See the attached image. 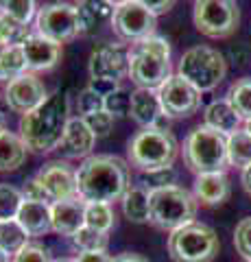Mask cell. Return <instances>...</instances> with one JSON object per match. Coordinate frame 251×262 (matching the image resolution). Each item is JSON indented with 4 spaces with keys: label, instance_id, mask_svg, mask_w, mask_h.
<instances>
[{
    "label": "cell",
    "instance_id": "cell-18",
    "mask_svg": "<svg viewBox=\"0 0 251 262\" xmlns=\"http://www.w3.org/2000/svg\"><path fill=\"white\" fill-rule=\"evenodd\" d=\"M94 142H96V136L90 131V127L85 125V120L77 116V118L68 120L61 144H59V151L63 155H68V158H87L94 149Z\"/></svg>",
    "mask_w": 251,
    "mask_h": 262
},
{
    "label": "cell",
    "instance_id": "cell-39",
    "mask_svg": "<svg viewBox=\"0 0 251 262\" xmlns=\"http://www.w3.org/2000/svg\"><path fill=\"white\" fill-rule=\"evenodd\" d=\"M85 125L90 127V131L96 136V138H107L111 134V129H114V116L107 112H96L92 116H85Z\"/></svg>",
    "mask_w": 251,
    "mask_h": 262
},
{
    "label": "cell",
    "instance_id": "cell-38",
    "mask_svg": "<svg viewBox=\"0 0 251 262\" xmlns=\"http://www.w3.org/2000/svg\"><path fill=\"white\" fill-rule=\"evenodd\" d=\"M234 247L242 260H251V216L242 219L234 229Z\"/></svg>",
    "mask_w": 251,
    "mask_h": 262
},
{
    "label": "cell",
    "instance_id": "cell-21",
    "mask_svg": "<svg viewBox=\"0 0 251 262\" xmlns=\"http://www.w3.org/2000/svg\"><path fill=\"white\" fill-rule=\"evenodd\" d=\"M15 221L22 225V229L29 236H42L53 229V212L51 203L44 201H27L24 199L22 208L18 212Z\"/></svg>",
    "mask_w": 251,
    "mask_h": 262
},
{
    "label": "cell",
    "instance_id": "cell-36",
    "mask_svg": "<svg viewBox=\"0 0 251 262\" xmlns=\"http://www.w3.org/2000/svg\"><path fill=\"white\" fill-rule=\"evenodd\" d=\"M77 110L81 114V118L92 116V114L105 110V98L96 94L92 88H85V90H81L77 96Z\"/></svg>",
    "mask_w": 251,
    "mask_h": 262
},
{
    "label": "cell",
    "instance_id": "cell-25",
    "mask_svg": "<svg viewBox=\"0 0 251 262\" xmlns=\"http://www.w3.org/2000/svg\"><path fill=\"white\" fill-rule=\"evenodd\" d=\"M123 214L131 223H149L151 221V208H149V190L142 186H131L123 196Z\"/></svg>",
    "mask_w": 251,
    "mask_h": 262
},
{
    "label": "cell",
    "instance_id": "cell-17",
    "mask_svg": "<svg viewBox=\"0 0 251 262\" xmlns=\"http://www.w3.org/2000/svg\"><path fill=\"white\" fill-rule=\"evenodd\" d=\"M85 206L87 203L75 196L68 201H59L53 203L51 212H53V229L61 236H75L81 227H85Z\"/></svg>",
    "mask_w": 251,
    "mask_h": 262
},
{
    "label": "cell",
    "instance_id": "cell-11",
    "mask_svg": "<svg viewBox=\"0 0 251 262\" xmlns=\"http://www.w3.org/2000/svg\"><path fill=\"white\" fill-rule=\"evenodd\" d=\"M111 29L116 31L118 37L135 44L140 39L155 35V15L140 0H125V3L116 5Z\"/></svg>",
    "mask_w": 251,
    "mask_h": 262
},
{
    "label": "cell",
    "instance_id": "cell-5",
    "mask_svg": "<svg viewBox=\"0 0 251 262\" xmlns=\"http://www.w3.org/2000/svg\"><path fill=\"white\" fill-rule=\"evenodd\" d=\"M127 153L133 166H138L142 173H149V170L171 168L179 153V144L171 131L142 129L129 142Z\"/></svg>",
    "mask_w": 251,
    "mask_h": 262
},
{
    "label": "cell",
    "instance_id": "cell-49",
    "mask_svg": "<svg viewBox=\"0 0 251 262\" xmlns=\"http://www.w3.org/2000/svg\"><path fill=\"white\" fill-rule=\"evenodd\" d=\"M53 262H77V260H72V258H59V260H53Z\"/></svg>",
    "mask_w": 251,
    "mask_h": 262
},
{
    "label": "cell",
    "instance_id": "cell-3",
    "mask_svg": "<svg viewBox=\"0 0 251 262\" xmlns=\"http://www.w3.org/2000/svg\"><path fill=\"white\" fill-rule=\"evenodd\" d=\"M171 44L166 37L151 35L129 48V77L138 88L159 90L171 79Z\"/></svg>",
    "mask_w": 251,
    "mask_h": 262
},
{
    "label": "cell",
    "instance_id": "cell-52",
    "mask_svg": "<svg viewBox=\"0 0 251 262\" xmlns=\"http://www.w3.org/2000/svg\"><path fill=\"white\" fill-rule=\"evenodd\" d=\"M242 262H251V260H242Z\"/></svg>",
    "mask_w": 251,
    "mask_h": 262
},
{
    "label": "cell",
    "instance_id": "cell-4",
    "mask_svg": "<svg viewBox=\"0 0 251 262\" xmlns=\"http://www.w3.org/2000/svg\"><path fill=\"white\" fill-rule=\"evenodd\" d=\"M184 160L197 175L225 173L227 168V138L206 125L194 127L184 142Z\"/></svg>",
    "mask_w": 251,
    "mask_h": 262
},
{
    "label": "cell",
    "instance_id": "cell-29",
    "mask_svg": "<svg viewBox=\"0 0 251 262\" xmlns=\"http://www.w3.org/2000/svg\"><path fill=\"white\" fill-rule=\"evenodd\" d=\"M22 75H27V59H24L22 48L20 46L7 48L0 55V81L11 83L13 79H18Z\"/></svg>",
    "mask_w": 251,
    "mask_h": 262
},
{
    "label": "cell",
    "instance_id": "cell-31",
    "mask_svg": "<svg viewBox=\"0 0 251 262\" xmlns=\"http://www.w3.org/2000/svg\"><path fill=\"white\" fill-rule=\"evenodd\" d=\"M85 225L96 232L107 234L114 227V210L109 203H87L85 206Z\"/></svg>",
    "mask_w": 251,
    "mask_h": 262
},
{
    "label": "cell",
    "instance_id": "cell-14",
    "mask_svg": "<svg viewBox=\"0 0 251 262\" xmlns=\"http://www.w3.org/2000/svg\"><path fill=\"white\" fill-rule=\"evenodd\" d=\"M90 79H105L120 83L129 75V48L123 44H103L94 48L87 61Z\"/></svg>",
    "mask_w": 251,
    "mask_h": 262
},
{
    "label": "cell",
    "instance_id": "cell-50",
    "mask_svg": "<svg viewBox=\"0 0 251 262\" xmlns=\"http://www.w3.org/2000/svg\"><path fill=\"white\" fill-rule=\"evenodd\" d=\"M245 131H249V134H251V120H245Z\"/></svg>",
    "mask_w": 251,
    "mask_h": 262
},
{
    "label": "cell",
    "instance_id": "cell-13",
    "mask_svg": "<svg viewBox=\"0 0 251 262\" xmlns=\"http://www.w3.org/2000/svg\"><path fill=\"white\" fill-rule=\"evenodd\" d=\"M35 179H37V184L44 188V192L51 203L68 201V199L79 196L77 170H72L68 162H61V160L46 162L44 166L37 170Z\"/></svg>",
    "mask_w": 251,
    "mask_h": 262
},
{
    "label": "cell",
    "instance_id": "cell-6",
    "mask_svg": "<svg viewBox=\"0 0 251 262\" xmlns=\"http://www.w3.org/2000/svg\"><path fill=\"white\" fill-rule=\"evenodd\" d=\"M149 208L151 223H155L162 229H168V232L194 223V216H197V199L181 186H166L151 190Z\"/></svg>",
    "mask_w": 251,
    "mask_h": 262
},
{
    "label": "cell",
    "instance_id": "cell-8",
    "mask_svg": "<svg viewBox=\"0 0 251 262\" xmlns=\"http://www.w3.org/2000/svg\"><path fill=\"white\" fill-rule=\"evenodd\" d=\"M221 243L216 232L206 223H188L168 236V253L175 262H212Z\"/></svg>",
    "mask_w": 251,
    "mask_h": 262
},
{
    "label": "cell",
    "instance_id": "cell-51",
    "mask_svg": "<svg viewBox=\"0 0 251 262\" xmlns=\"http://www.w3.org/2000/svg\"><path fill=\"white\" fill-rule=\"evenodd\" d=\"M5 51H7V48H5V46H3V44H0V55H3V53H5Z\"/></svg>",
    "mask_w": 251,
    "mask_h": 262
},
{
    "label": "cell",
    "instance_id": "cell-1",
    "mask_svg": "<svg viewBox=\"0 0 251 262\" xmlns=\"http://www.w3.org/2000/svg\"><path fill=\"white\" fill-rule=\"evenodd\" d=\"M77 188L85 203L123 201L131 188L127 162L116 155H90L77 170Z\"/></svg>",
    "mask_w": 251,
    "mask_h": 262
},
{
    "label": "cell",
    "instance_id": "cell-43",
    "mask_svg": "<svg viewBox=\"0 0 251 262\" xmlns=\"http://www.w3.org/2000/svg\"><path fill=\"white\" fill-rule=\"evenodd\" d=\"M75 260L77 262H111V256L107 251H83Z\"/></svg>",
    "mask_w": 251,
    "mask_h": 262
},
{
    "label": "cell",
    "instance_id": "cell-23",
    "mask_svg": "<svg viewBox=\"0 0 251 262\" xmlns=\"http://www.w3.org/2000/svg\"><path fill=\"white\" fill-rule=\"evenodd\" d=\"M79 35H94L105 20L114 18L116 5L111 3H79Z\"/></svg>",
    "mask_w": 251,
    "mask_h": 262
},
{
    "label": "cell",
    "instance_id": "cell-7",
    "mask_svg": "<svg viewBox=\"0 0 251 262\" xmlns=\"http://www.w3.org/2000/svg\"><path fill=\"white\" fill-rule=\"evenodd\" d=\"M177 75L184 77L199 92H210L227 75V61L216 48L192 46L181 55Z\"/></svg>",
    "mask_w": 251,
    "mask_h": 262
},
{
    "label": "cell",
    "instance_id": "cell-33",
    "mask_svg": "<svg viewBox=\"0 0 251 262\" xmlns=\"http://www.w3.org/2000/svg\"><path fill=\"white\" fill-rule=\"evenodd\" d=\"M107 234L103 232H96V229L92 227H81L79 232L72 236V245L83 253V251H107Z\"/></svg>",
    "mask_w": 251,
    "mask_h": 262
},
{
    "label": "cell",
    "instance_id": "cell-24",
    "mask_svg": "<svg viewBox=\"0 0 251 262\" xmlns=\"http://www.w3.org/2000/svg\"><path fill=\"white\" fill-rule=\"evenodd\" d=\"M27 160V144L13 131L0 134V173L20 168Z\"/></svg>",
    "mask_w": 251,
    "mask_h": 262
},
{
    "label": "cell",
    "instance_id": "cell-27",
    "mask_svg": "<svg viewBox=\"0 0 251 262\" xmlns=\"http://www.w3.org/2000/svg\"><path fill=\"white\" fill-rule=\"evenodd\" d=\"M27 243H29V234L24 232L18 221L15 219L0 221V249L7 256H15Z\"/></svg>",
    "mask_w": 251,
    "mask_h": 262
},
{
    "label": "cell",
    "instance_id": "cell-9",
    "mask_svg": "<svg viewBox=\"0 0 251 262\" xmlns=\"http://www.w3.org/2000/svg\"><path fill=\"white\" fill-rule=\"evenodd\" d=\"M192 20L199 33L206 37L221 39L230 37L238 27L240 9L232 0H197L192 9Z\"/></svg>",
    "mask_w": 251,
    "mask_h": 262
},
{
    "label": "cell",
    "instance_id": "cell-22",
    "mask_svg": "<svg viewBox=\"0 0 251 262\" xmlns=\"http://www.w3.org/2000/svg\"><path fill=\"white\" fill-rule=\"evenodd\" d=\"M203 120H206V127H210L212 131H218V134L225 136V138L236 134L242 125V118L234 112V107L227 101H212L210 103L203 112Z\"/></svg>",
    "mask_w": 251,
    "mask_h": 262
},
{
    "label": "cell",
    "instance_id": "cell-41",
    "mask_svg": "<svg viewBox=\"0 0 251 262\" xmlns=\"http://www.w3.org/2000/svg\"><path fill=\"white\" fill-rule=\"evenodd\" d=\"M22 194H24V199H27V201H44V203H51V201H48V196H46V192H44V188L37 184L35 177L27 182ZM51 206H53V203H51Z\"/></svg>",
    "mask_w": 251,
    "mask_h": 262
},
{
    "label": "cell",
    "instance_id": "cell-40",
    "mask_svg": "<svg viewBox=\"0 0 251 262\" xmlns=\"http://www.w3.org/2000/svg\"><path fill=\"white\" fill-rule=\"evenodd\" d=\"M11 262H53L51 251L39 243H27L24 247L15 253Z\"/></svg>",
    "mask_w": 251,
    "mask_h": 262
},
{
    "label": "cell",
    "instance_id": "cell-28",
    "mask_svg": "<svg viewBox=\"0 0 251 262\" xmlns=\"http://www.w3.org/2000/svg\"><path fill=\"white\" fill-rule=\"evenodd\" d=\"M242 120H251V77H242L232 83L225 98Z\"/></svg>",
    "mask_w": 251,
    "mask_h": 262
},
{
    "label": "cell",
    "instance_id": "cell-48",
    "mask_svg": "<svg viewBox=\"0 0 251 262\" xmlns=\"http://www.w3.org/2000/svg\"><path fill=\"white\" fill-rule=\"evenodd\" d=\"M5 131H7L5 129V120H3V116H0V134H5Z\"/></svg>",
    "mask_w": 251,
    "mask_h": 262
},
{
    "label": "cell",
    "instance_id": "cell-2",
    "mask_svg": "<svg viewBox=\"0 0 251 262\" xmlns=\"http://www.w3.org/2000/svg\"><path fill=\"white\" fill-rule=\"evenodd\" d=\"M68 112H70L68 94L57 90L37 110L22 116L20 138L27 144V149L35 153H51L59 149L63 131H66V125L70 120Z\"/></svg>",
    "mask_w": 251,
    "mask_h": 262
},
{
    "label": "cell",
    "instance_id": "cell-32",
    "mask_svg": "<svg viewBox=\"0 0 251 262\" xmlns=\"http://www.w3.org/2000/svg\"><path fill=\"white\" fill-rule=\"evenodd\" d=\"M24 203V194L11 184H0V221H11L18 216Z\"/></svg>",
    "mask_w": 251,
    "mask_h": 262
},
{
    "label": "cell",
    "instance_id": "cell-16",
    "mask_svg": "<svg viewBox=\"0 0 251 262\" xmlns=\"http://www.w3.org/2000/svg\"><path fill=\"white\" fill-rule=\"evenodd\" d=\"M27 59V70H51L61 59V44L53 42L39 33H31L20 46Z\"/></svg>",
    "mask_w": 251,
    "mask_h": 262
},
{
    "label": "cell",
    "instance_id": "cell-20",
    "mask_svg": "<svg viewBox=\"0 0 251 262\" xmlns=\"http://www.w3.org/2000/svg\"><path fill=\"white\" fill-rule=\"evenodd\" d=\"M232 184L225 173H208L197 175L194 179V199L203 206H221L230 199Z\"/></svg>",
    "mask_w": 251,
    "mask_h": 262
},
{
    "label": "cell",
    "instance_id": "cell-10",
    "mask_svg": "<svg viewBox=\"0 0 251 262\" xmlns=\"http://www.w3.org/2000/svg\"><path fill=\"white\" fill-rule=\"evenodd\" d=\"M37 33L57 44H66L79 35V9L72 3H51L37 11Z\"/></svg>",
    "mask_w": 251,
    "mask_h": 262
},
{
    "label": "cell",
    "instance_id": "cell-12",
    "mask_svg": "<svg viewBox=\"0 0 251 262\" xmlns=\"http://www.w3.org/2000/svg\"><path fill=\"white\" fill-rule=\"evenodd\" d=\"M157 96L168 118H190L201 107V92L179 75H171L157 90Z\"/></svg>",
    "mask_w": 251,
    "mask_h": 262
},
{
    "label": "cell",
    "instance_id": "cell-42",
    "mask_svg": "<svg viewBox=\"0 0 251 262\" xmlns=\"http://www.w3.org/2000/svg\"><path fill=\"white\" fill-rule=\"evenodd\" d=\"M87 88H92L96 94L105 98V96H109V94L114 92L116 88H120V85L114 83V81H105V79H90V85H87Z\"/></svg>",
    "mask_w": 251,
    "mask_h": 262
},
{
    "label": "cell",
    "instance_id": "cell-19",
    "mask_svg": "<svg viewBox=\"0 0 251 262\" xmlns=\"http://www.w3.org/2000/svg\"><path fill=\"white\" fill-rule=\"evenodd\" d=\"M129 116H131L138 125L144 127V129L155 127V122L164 116V110H162L157 90L135 88L131 92V110H129Z\"/></svg>",
    "mask_w": 251,
    "mask_h": 262
},
{
    "label": "cell",
    "instance_id": "cell-37",
    "mask_svg": "<svg viewBox=\"0 0 251 262\" xmlns=\"http://www.w3.org/2000/svg\"><path fill=\"white\" fill-rule=\"evenodd\" d=\"M177 173L175 168H159V170H149V173H142V188L147 190H157V188H166V186H175Z\"/></svg>",
    "mask_w": 251,
    "mask_h": 262
},
{
    "label": "cell",
    "instance_id": "cell-35",
    "mask_svg": "<svg viewBox=\"0 0 251 262\" xmlns=\"http://www.w3.org/2000/svg\"><path fill=\"white\" fill-rule=\"evenodd\" d=\"M129 110H131V92H127V90L116 88L109 96H105V112L111 114L114 118L129 116Z\"/></svg>",
    "mask_w": 251,
    "mask_h": 262
},
{
    "label": "cell",
    "instance_id": "cell-30",
    "mask_svg": "<svg viewBox=\"0 0 251 262\" xmlns=\"http://www.w3.org/2000/svg\"><path fill=\"white\" fill-rule=\"evenodd\" d=\"M31 35V31L27 24H20L11 20L9 15H5L0 11V44L5 48H13V46H22L24 39Z\"/></svg>",
    "mask_w": 251,
    "mask_h": 262
},
{
    "label": "cell",
    "instance_id": "cell-44",
    "mask_svg": "<svg viewBox=\"0 0 251 262\" xmlns=\"http://www.w3.org/2000/svg\"><path fill=\"white\" fill-rule=\"evenodd\" d=\"M144 5H147V9H149L153 15H159V13L171 11L175 3H171V0H168V3H166V0H162V3H153V0H144Z\"/></svg>",
    "mask_w": 251,
    "mask_h": 262
},
{
    "label": "cell",
    "instance_id": "cell-45",
    "mask_svg": "<svg viewBox=\"0 0 251 262\" xmlns=\"http://www.w3.org/2000/svg\"><path fill=\"white\" fill-rule=\"evenodd\" d=\"M111 262H149V260L140 256V253H120V256L111 258Z\"/></svg>",
    "mask_w": 251,
    "mask_h": 262
},
{
    "label": "cell",
    "instance_id": "cell-15",
    "mask_svg": "<svg viewBox=\"0 0 251 262\" xmlns=\"http://www.w3.org/2000/svg\"><path fill=\"white\" fill-rule=\"evenodd\" d=\"M46 98H48L46 88L33 72H27V75L13 79L5 88V101L9 105V110H13L15 114H22V116L37 110Z\"/></svg>",
    "mask_w": 251,
    "mask_h": 262
},
{
    "label": "cell",
    "instance_id": "cell-46",
    "mask_svg": "<svg viewBox=\"0 0 251 262\" xmlns=\"http://www.w3.org/2000/svg\"><path fill=\"white\" fill-rule=\"evenodd\" d=\"M240 182H242V188L251 194V166H247L245 170H242V177H240Z\"/></svg>",
    "mask_w": 251,
    "mask_h": 262
},
{
    "label": "cell",
    "instance_id": "cell-34",
    "mask_svg": "<svg viewBox=\"0 0 251 262\" xmlns=\"http://www.w3.org/2000/svg\"><path fill=\"white\" fill-rule=\"evenodd\" d=\"M0 11L15 22L29 24L35 15V3H31V0H9V3H0Z\"/></svg>",
    "mask_w": 251,
    "mask_h": 262
},
{
    "label": "cell",
    "instance_id": "cell-47",
    "mask_svg": "<svg viewBox=\"0 0 251 262\" xmlns=\"http://www.w3.org/2000/svg\"><path fill=\"white\" fill-rule=\"evenodd\" d=\"M9 258H11V256H7V253L0 249V262H9Z\"/></svg>",
    "mask_w": 251,
    "mask_h": 262
},
{
    "label": "cell",
    "instance_id": "cell-26",
    "mask_svg": "<svg viewBox=\"0 0 251 262\" xmlns=\"http://www.w3.org/2000/svg\"><path fill=\"white\" fill-rule=\"evenodd\" d=\"M227 160L232 166L245 170L251 166V134L245 129H238L236 134L227 138Z\"/></svg>",
    "mask_w": 251,
    "mask_h": 262
}]
</instances>
